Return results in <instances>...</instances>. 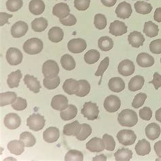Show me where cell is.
<instances>
[{
    "mask_svg": "<svg viewBox=\"0 0 161 161\" xmlns=\"http://www.w3.org/2000/svg\"><path fill=\"white\" fill-rule=\"evenodd\" d=\"M84 58L87 64H94L99 60L100 53L97 50H90L84 54Z\"/></svg>",
    "mask_w": 161,
    "mask_h": 161,
    "instance_id": "cell-40",
    "label": "cell"
},
{
    "mask_svg": "<svg viewBox=\"0 0 161 161\" xmlns=\"http://www.w3.org/2000/svg\"><path fill=\"white\" fill-rule=\"evenodd\" d=\"M29 9L31 13L34 15H40L45 10V3L42 0H31L29 2Z\"/></svg>",
    "mask_w": 161,
    "mask_h": 161,
    "instance_id": "cell-27",
    "label": "cell"
},
{
    "mask_svg": "<svg viewBox=\"0 0 161 161\" xmlns=\"http://www.w3.org/2000/svg\"><path fill=\"white\" fill-rule=\"evenodd\" d=\"M91 0H74V6L80 11H85L89 8Z\"/></svg>",
    "mask_w": 161,
    "mask_h": 161,
    "instance_id": "cell-52",
    "label": "cell"
},
{
    "mask_svg": "<svg viewBox=\"0 0 161 161\" xmlns=\"http://www.w3.org/2000/svg\"><path fill=\"white\" fill-rule=\"evenodd\" d=\"M61 83V79L58 76L54 78H45L43 80L44 86L48 90H53L57 88Z\"/></svg>",
    "mask_w": 161,
    "mask_h": 161,
    "instance_id": "cell-45",
    "label": "cell"
},
{
    "mask_svg": "<svg viewBox=\"0 0 161 161\" xmlns=\"http://www.w3.org/2000/svg\"><path fill=\"white\" fill-rule=\"evenodd\" d=\"M20 140L22 141L24 143L25 147H33L36 143V139L33 135L28 131H25L20 134Z\"/></svg>",
    "mask_w": 161,
    "mask_h": 161,
    "instance_id": "cell-41",
    "label": "cell"
},
{
    "mask_svg": "<svg viewBox=\"0 0 161 161\" xmlns=\"http://www.w3.org/2000/svg\"><path fill=\"white\" fill-rule=\"evenodd\" d=\"M129 43L134 48H139L143 46L145 42V37L142 33L134 31L131 32L128 36Z\"/></svg>",
    "mask_w": 161,
    "mask_h": 161,
    "instance_id": "cell-20",
    "label": "cell"
},
{
    "mask_svg": "<svg viewBox=\"0 0 161 161\" xmlns=\"http://www.w3.org/2000/svg\"><path fill=\"white\" fill-rule=\"evenodd\" d=\"M87 47L86 41L82 38H74L67 43V48L69 51L74 54H78L84 52Z\"/></svg>",
    "mask_w": 161,
    "mask_h": 161,
    "instance_id": "cell-8",
    "label": "cell"
},
{
    "mask_svg": "<svg viewBox=\"0 0 161 161\" xmlns=\"http://www.w3.org/2000/svg\"><path fill=\"white\" fill-rule=\"evenodd\" d=\"M44 117L39 114H33L27 120V125L33 131H39L45 126Z\"/></svg>",
    "mask_w": 161,
    "mask_h": 161,
    "instance_id": "cell-5",
    "label": "cell"
},
{
    "mask_svg": "<svg viewBox=\"0 0 161 161\" xmlns=\"http://www.w3.org/2000/svg\"><path fill=\"white\" fill-rule=\"evenodd\" d=\"M8 149L12 154L20 155L25 150V143L20 140H13L8 143Z\"/></svg>",
    "mask_w": 161,
    "mask_h": 161,
    "instance_id": "cell-26",
    "label": "cell"
},
{
    "mask_svg": "<svg viewBox=\"0 0 161 161\" xmlns=\"http://www.w3.org/2000/svg\"><path fill=\"white\" fill-rule=\"evenodd\" d=\"M6 58L10 65H18L21 63L23 55L20 50L16 48H10L7 50Z\"/></svg>",
    "mask_w": 161,
    "mask_h": 161,
    "instance_id": "cell-7",
    "label": "cell"
},
{
    "mask_svg": "<svg viewBox=\"0 0 161 161\" xmlns=\"http://www.w3.org/2000/svg\"><path fill=\"white\" fill-rule=\"evenodd\" d=\"M12 107L16 111H23L27 107V100L22 97H18L15 102L12 104Z\"/></svg>",
    "mask_w": 161,
    "mask_h": 161,
    "instance_id": "cell-51",
    "label": "cell"
},
{
    "mask_svg": "<svg viewBox=\"0 0 161 161\" xmlns=\"http://www.w3.org/2000/svg\"><path fill=\"white\" fill-rule=\"evenodd\" d=\"M116 137L118 141L125 146H131L136 141L137 135L132 130H121L118 133Z\"/></svg>",
    "mask_w": 161,
    "mask_h": 161,
    "instance_id": "cell-3",
    "label": "cell"
},
{
    "mask_svg": "<svg viewBox=\"0 0 161 161\" xmlns=\"http://www.w3.org/2000/svg\"><path fill=\"white\" fill-rule=\"evenodd\" d=\"M69 106L68 99L63 95H55L51 101V107L55 110L63 111Z\"/></svg>",
    "mask_w": 161,
    "mask_h": 161,
    "instance_id": "cell-16",
    "label": "cell"
},
{
    "mask_svg": "<svg viewBox=\"0 0 161 161\" xmlns=\"http://www.w3.org/2000/svg\"><path fill=\"white\" fill-rule=\"evenodd\" d=\"M161 133V129L160 126L154 123V122H152L148 125L146 128V135L147 137L150 139V140L154 141L155 139H158Z\"/></svg>",
    "mask_w": 161,
    "mask_h": 161,
    "instance_id": "cell-23",
    "label": "cell"
},
{
    "mask_svg": "<svg viewBox=\"0 0 161 161\" xmlns=\"http://www.w3.org/2000/svg\"><path fill=\"white\" fill-rule=\"evenodd\" d=\"M103 140L105 145V149L108 151H114L116 147V142L114 139L111 135L108 134H104L103 136Z\"/></svg>",
    "mask_w": 161,
    "mask_h": 161,
    "instance_id": "cell-49",
    "label": "cell"
},
{
    "mask_svg": "<svg viewBox=\"0 0 161 161\" xmlns=\"http://www.w3.org/2000/svg\"><path fill=\"white\" fill-rule=\"evenodd\" d=\"M60 136V133L58 128L54 126H50L46 129L43 133V138L44 141L49 143L56 142Z\"/></svg>",
    "mask_w": 161,
    "mask_h": 161,
    "instance_id": "cell-17",
    "label": "cell"
},
{
    "mask_svg": "<svg viewBox=\"0 0 161 161\" xmlns=\"http://www.w3.org/2000/svg\"><path fill=\"white\" fill-rule=\"evenodd\" d=\"M22 76L23 74L21 73L20 70L19 69L12 72V73L8 75L7 79V84L9 88H14L19 87V82L20 81V79L22 78Z\"/></svg>",
    "mask_w": 161,
    "mask_h": 161,
    "instance_id": "cell-28",
    "label": "cell"
},
{
    "mask_svg": "<svg viewBox=\"0 0 161 161\" xmlns=\"http://www.w3.org/2000/svg\"><path fill=\"white\" fill-rule=\"evenodd\" d=\"M145 80L142 75H135L130 79L129 82L128 88L130 91L135 92L140 90L144 85Z\"/></svg>",
    "mask_w": 161,
    "mask_h": 161,
    "instance_id": "cell-29",
    "label": "cell"
},
{
    "mask_svg": "<svg viewBox=\"0 0 161 161\" xmlns=\"http://www.w3.org/2000/svg\"><path fill=\"white\" fill-rule=\"evenodd\" d=\"M81 113L88 120H94L97 119L99 114V107L96 103L86 102L81 109Z\"/></svg>",
    "mask_w": 161,
    "mask_h": 161,
    "instance_id": "cell-6",
    "label": "cell"
},
{
    "mask_svg": "<svg viewBox=\"0 0 161 161\" xmlns=\"http://www.w3.org/2000/svg\"><path fill=\"white\" fill-rule=\"evenodd\" d=\"M107 24V19L105 15L102 14H97L95 16L94 25L97 29H99V30L104 29L106 27Z\"/></svg>",
    "mask_w": 161,
    "mask_h": 161,
    "instance_id": "cell-46",
    "label": "cell"
},
{
    "mask_svg": "<svg viewBox=\"0 0 161 161\" xmlns=\"http://www.w3.org/2000/svg\"><path fill=\"white\" fill-rule=\"evenodd\" d=\"M103 5L106 7H112L115 5L117 0H101Z\"/></svg>",
    "mask_w": 161,
    "mask_h": 161,
    "instance_id": "cell-60",
    "label": "cell"
},
{
    "mask_svg": "<svg viewBox=\"0 0 161 161\" xmlns=\"http://www.w3.org/2000/svg\"><path fill=\"white\" fill-rule=\"evenodd\" d=\"M84 160L83 154L77 150H70L65 156L66 161H82Z\"/></svg>",
    "mask_w": 161,
    "mask_h": 161,
    "instance_id": "cell-43",
    "label": "cell"
},
{
    "mask_svg": "<svg viewBox=\"0 0 161 161\" xmlns=\"http://www.w3.org/2000/svg\"><path fill=\"white\" fill-rule=\"evenodd\" d=\"M137 64L142 67H149L154 64V58L147 53H139L137 57Z\"/></svg>",
    "mask_w": 161,
    "mask_h": 161,
    "instance_id": "cell-25",
    "label": "cell"
},
{
    "mask_svg": "<svg viewBox=\"0 0 161 161\" xmlns=\"http://www.w3.org/2000/svg\"><path fill=\"white\" fill-rule=\"evenodd\" d=\"M109 33L114 36H120L127 33V27L125 23L120 20H114L109 25Z\"/></svg>",
    "mask_w": 161,
    "mask_h": 161,
    "instance_id": "cell-13",
    "label": "cell"
},
{
    "mask_svg": "<svg viewBox=\"0 0 161 161\" xmlns=\"http://www.w3.org/2000/svg\"><path fill=\"white\" fill-rule=\"evenodd\" d=\"M48 21L43 17L37 18L31 22V28L36 32H42L47 28Z\"/></svg>",
    "mask_w": 161,
    "mask_h": 161,
    "instance_id": "cell-35",
    "label": "cell"
},
{
    "mask_svg": "<svg viewBox=\"0 0 161 161\" xmlns=\"http://www.w3.org/2000/svg\"><path fill=\"white\" fill-rule=\"evenodd\" d=\"M91 133H92L91 126L88 124H82L81 130H80V133L77 135V136L75 137L79 141H84L85 139H86L88 137L90 136Z\"/></svg>",
    "mask_w": 161,
    "mask_h": 161,
    "instance_id": "cell-44",
    "label": "cell"
},
{
    "mask_svg": "<svg viewBox=\"0 0 161 161\" xmlns=\"http://www.w3.org/2000/svg\"><path fill=\"white\" fill-rule=\"evenodd\" d=\"M159 29L157 25L152 21H147L144 24L143 33L149 37H154L158 34Z\"/></svg>",
    "mask_w": 161,
    "mask_h": 161,
    "instance_id": "cell-34",
    "label": "cell"
},
{
    "mask_svg": "<svg viewBox=\"0 0 161 161\" xmlns=\"http://www.w3.org/2000/svg\"><path fill=\"white\" fill-rule=\"evenodd\" d=\"M70 9L69 6L65 3H58L53 9V14L59 19H65L69 14Z\"/></svg>",
    "mask_w": 161,
    "mask_h": 161,
    "instance_id": "cell-19",
    "label": "cell"
},
{
    "mask_svg": "<svg viewBox=\"0 0 161 161\" xmlns=\"http://www.w3.org/2000/svg\"><path fill=\"white\" fill-rule=\"evenodd\" d=\"M12 16H13L12 14H7L6 12H1V13H0V19H1L0 22H1V26H3V25H4L6 23H8V19L12 18Z\"/></svg>",
    "mask_w": 161,
    "mask_h": 161,
    "instance_id": "cell-57",
    "label": "cell"
},
{
    "mask_svg": "<svg viewBox=\"0 0 161 161\" xmlns=\"http://www.w3.org/2000/svg\"><path fill=\"white\" fill-rule=\"evenodd\" d=\"M154 151L159 158H161V141H158L154 144Z\"/></svg>",
    "mask_w": 161,
    "mask_h": 161,
    "instance_id": "cell-59",
    "label": "cell"
},
{
    "mask_svg": "<svg viewBox=\"0 0 161 161\" xmlns=\"http://www.w3.org/2000/svg\"><path fill=\"white\" fill-rule=\"evenodd\" d=\"M150 50L153 54H159L161 53V39L152 41L150 44Z\"/></svg>",
    "mask_w": 161,
    "mask_h": 161,
    "instance_id": "cell-53",
    "label": "cell"
},
{
    "mask_svg": "<svg viewBox=\"0 0 161 161\" xmlns=\"http://www.w3.org/2000/svg\"><path fill=\"white\" fill-rule=\"evenodd\" d=\"M104 108L106 111L110 113L117 112L120 109L121 101L120 98L116 95H109L104 101Z\"/></svg>",
    "mask_w": 161,
    "mask_h": 161,
    "instance_id": "cell-9",
    "label": "cell"
},
{
    "mask_svg": "<svg viewBox=\"0 0 161 161\" xmlns=\"http://www.w3.org/2000/svg\"><path fill=\"white\" fill-rule=\"evenodd\" d=\"M118 121L122 126L133 127L138 122L137 114L132 109H124L118 114Z\"/></svg>",
    "mask_w": 161,
    "mask_h": 161,
    "instance_id": "cell-1",
    "label": "cell"
},
{
    "mask_svg": "<svg viewBox=\"0 0 161 161\" xmlns=\"http://www.w3.org/2000/svg\"><path fill=\"white\" fill-rule=\"evenodd\" d=\"M132 12L131 5L126 2L120 3L116 8V14L117 16L122 19H129L132 14Z\"/></svg>",
    "mask_w": 161,
    "mask_h": 161,
    "instance_id": "cell-14",
    "label": "cell"
},
{
    "mask_svg": "<svg viewBox=\"0 0 161 161\" xmlns=\"http://www.w3.org/2000/svg\"><path fill=\"white\" fill-rule=\"evenodd\" d=\"M59 73V67L56 61L48 60L42 65V74L46 78H54L58 76Z\"/></svg>",
    "mask_w": 161,
    "mask_h": 161,
    "instance_id": "cell-4",
    "label": "cell"
},
{
    "mask_svg": "<svg viewBox=\"0 0 161 161\" xmlns=\"http://www.w3.org/2000/svg\"><path fill=\"white\" fill-rule=\"evenodd\" d=\"M59 21H60L62 25H65V26L70 27L76 24V23H77V19H76V18L73 14H69L65 19H59Z\"/></svg>",
    "mask_w": 161,
    "mask_h": 161,
    "instance_id": "cell-54",
    "label": "cell"
},
{
    "mask_svg": "<svg viewBox=\"0 0 161 161\" xmlns=\"http://www.w3.org/2000/svg\"><path fill=\"white\" fill-rule=\"evenodd\" d=\"M61 64L63 68L67 71H71L75 69V61L71 55L65 54L61 58Z\"/></svg>",
    "mask_w": 161,
    "mask_h": 161,
    "instance_id": "cell-37",
    "label": "cell"
},
{
    "mask_svg": "<svg viewBox=\"0 0 161 161\" xmlns=\"http://www.w3.org/2000/svg\"><path fill=\"white\" fill-rule=\"evenodd\" d=\"M17 95L14 92H6L0 94V105L2 107L13 104L17 99Z\"/></svg>",
    "mask_w": 161,
    "mask_h": 161,
    "instance_id": "cell-30",
    "label": "cell"
},
{
    "mask_svg": "<svg viewBox=\"0 0 161 161\" xmlns=\"http://www.w3.org/2000/svg\"><path fill=\"white\" fill-rule=\"evenodd\" d=\"M82 129V125L79 123L78 120H75L70 124H67L64 126L63 133L67 136H77Z\"/></svg>",
    "mask_w": 161,
    "mask_h": 161,
    "instance_id": "cell-18",
    "label": "cell"
},
{
    "mask_svg": "<svg viewBox=\"0 0 161 161\" xmlns=\"http://www.w3.org/2000/svg\"><path fill=\"white\" fill-rule=\"evenodd\" d=\"M146 99H147V95L145 94V93H143V92L138 93V94L135 95V98L133 101L132 106L135 109L139 108L143 105Z\"/></svg>",
    "mask_w": 161,
    "mask_h": 161,
    "instance_id": "cell-48",
    "label": "cell"
},
{
    "mask_svg": "<svg viewBox=\"0 0 161 161\" xmlns=\"http://www.w3.org/2000/svg\"><path fill=\"white\" fill-rule=\"evenodd\" d=\"M63 37H64V33L58 27H54L48 31V39L54 43H58L62 41Z\"/></svg>",
    "mask_w": 161,
    "mask_h": 161,
    "instance_id": "cell-32",
    "label": "cell"
},
{
    "mask_svg": "<svg viewBox=\"0 0 161 161\" xmlns=\"http://www.w3.org/2000/svg\"><path fill=\"white\" fill-rule=\"evenodd\" d=\"M109 65V58L107 57L100 63L98 69H97L96 73L95 74V76H101V78H102V76L105 73V71H106V69L108 68Z\"/></svg>",
    "mask_w": 161,
    "mask_h": 161,
    "instance_id": "cell-50",
    "label": "cell"
},
{
    "mask_svg": "<svg viewBox=\"0 0 161 161\" xmlns=\"http://www.w3.org/2000/svg\"><path fill=\"white\" fill-rule=\"evenodd\" d=\"M23 5V0H8L6 8L10 12H16L19 10Z\"/></svg>",
    "mask_w": 161,
    "mask_h": 161,
    "instance_id": "cell-47",
    "label": "cell"
},
{
    "mask_svg": "<svg viewBox=\"0 0 161 161\" xmlns=\"http://www.w3.org/2000/svg\"><path fill=\"white\" fill-rule=\"evenodd\" d=\"M107 160L106 156L103 154L95 156V157L93 158V160Z\"/></svg>",
    "mask_w": 161,
    "mask_h": 161,
    "instance_id": "cell-62",
    "label": "cell"
},
{
    "mask_svg": "<svg viewBox=\"0 0 161 161\" xmlns=\"http://www.w3.org/2000/svg\"><path fill=\"white\" fill-rule=\"evenodd\" d=\"M160 62H161V58H160Z\"/></svg>",
    "mask_w": 161,
    "mask_h": 161,
    "instance_id": "cell-63",
    "label": "cell"
},
{
    "mask_svg": "<svg viewBox=\"0 0 161 161\" xmlns=\"http://www.w3.org/2000/svg\"><path fill=\"white\" fill-rule=\"evenodd\" d=\"M28 31V25L24 21H18L11 28V34L14 38H19L24 36Z\"/></svg>",
    "mask_w": 161,
    "mask_h": 161,
    "instance_id": "cell-12",
    "label": "cell"
},
{
    "mask_svg": "<svg viewBox=\"0 0 161 161\" xmlns=\"http://www.w3.org/2000/svg\"><path fill=\"white\" fill-rule=\"evenodd\" d=\"M98 46L103 51H109L113 48L114 42L112 38L108 36L101 37L98 40Z\"/></svg>",
    "mask_w": 161,
    "mask_h": 161,
    "instance_id": "cell-39",
    "label": "cell"
},
{
    "mask_svg": "<svg viewBox=\"0 0 161 161\" xmlns=\"http://www.w3.org/2000/svg\"><path fill=\"white\" fill-rule=\"evenodd\" d=\"M86 149L91 152H101L105 149L103 139L99 137H93L86 144Z\"/></svg>",
    "mask_w": 161,
    "mask_h": 161,
    "instance_id": "cell-15",
    "label": "cell"
},
{
    "mask_svg": "<svg viewBox=\"0 0 161 161\" xmlns=\"http://www.w3.org/2000/svg\"><path fill=\"white\" fill-rule=\"evenodd\" d=\"M78 114V109L74 105H69L65 109L61 112L60 116L62 120L64 121H68L74 119Z\"/></svg>",
    "mask_w": 161,
    "mask_h": 161,
    "instance_id": "cell-33",
    "label": "cell"
},
{
    "mask_svg": "<svg viewBox=\"0 0 161 161\" xmlns=\"http://www.w3.org/2000/svg\"><path fill=\"white\" fill-rule=\"evenodd\" d=\"M23 48L24 51L28 54H37L43 49V42L39 38L33 37L25 42Z\"/></svg>",
    "mask_w": 161,
    "mask_h": 161,
    "instance_id": "cell-2",
    "label": "cell"
},
{
    "mask_svg": "<svg viewBox=\"0 0 161 161\" xmlns=\"http://www.w3.org/2000/svg\"><path fill=\"white\" fill-rule=\"evenodd\" d=\"M116 160L118 161H129L133 156V152L128 148H121L118 150L114 154Z\"/></svg>",
    "mask_w": 161,
    "mask_h": 161,
    "instance_id": "cell-36",
    "label": "cell"
},
{
    "mask_svg": "<svg viewBox=\"0 0 161 161\" xmlns=\"http://www.w3.org/2000/svg\"><path fill=\"white\" fill-rule=\"evenodd\" d=\"M135 151L139 156H146L150 154L151 151V146L149 142L146 140L145 139L139 141L135 146Z\"/></svg>",
    "mask_w": 161,
    "mask_h": 161,
    "instance_id": "cell-31",
    "label": "cell"
},
{
    "mask_svg": "<svg viewBox=\"0 0 161 161\" xmlns=\"http://www.w3.org/2000/svg\"><path fill=\"white\" fill-rule=\"evenodd\" d=\"M149 83L153 84L155 89L158 90L160 87H161V75H160L158 72H155L153 75V80Z\"/></svg>",
    "mask_w": 161,
    "mask_h": 161,
    "instance_id": "cell-56",
    "label": "cell"
},
{
    "mask_svg": "<svg viewBox=\"0 0 161 161\" xmlns=\"http://www.w3.org/2000/svg\"><path fill=\"white\" fill-rule=\"evenodd\" d=\"M24 82L29 90L34 93H38L40 91L41 86L38 80L33 75L29 74L25 75L24 78Z\"/></svg>",
    "mask_w": 161,
    "mask_h": 161,
    "instance_id": "cell-21",
    "label": "cell"
},
{
    "mask_svg": "<svg viewBox=\"0 0 161 161\" xmlns=\"http://www.w3.org/2000/svg\"><path fill=\"white\" fill-rule=\"evenodd\" d=\"M79 89L75 95L80 97L86 96L91 91V84L85 80H79Z\"/></svg>",
    "mask_w": 161,
    "mask_h": 161,
    "instance_id": "cell-42",
    "label": "cell"
},
{
    "mask_svg": "<svg viewBox=\"0 0 161 161\" xmlns=\"http://www.w3.org/2000/svg\"><path fill=\"white\" fill-rule=\"evenodd\" d=\"M134 6L135 9L137 13L142 14H150L153 8L150 3L143 1H138L135 3Z\"/></svg>",
    "mask_w": 161,
    "mask_h": 161,
    "instance_id": "cell-38",
    "label": "cell"
},
{
    "mask_svg": "<svg viewBox=\"0 0 161 161\" xmlns=\"http://www.w3.org/2000/svg\"><path fill=\"white\" fill-rule=\"evenodd\" d=\"M155 118L156 120L161 122V108H159L156 111V114H155Z\"/></svg>",
    "mask_w": 161,
    "mask_h": 161,
    "instance_id": "cell-61",
    "label": "cell"
},
{
    "mask_svg": "<svg viewBox=\"0 0 161 161\" xmlns=\"http://www.w3.org/2000/svg\"><path fill=\"white\" fill-rule=\"evenodd\" d=\"M139 117L142 120L148 121L150 120L152 117V109L148 107H144L143 108L139 110Z\"/></svg>",
    "mask_w": 161,
    "mask_h": 161,
    "instance_id": "cell-55",
    "label": "cell"
},
{
    "mask_svg": "<svg viewBox=\"0 0 161 161\" xmlns=\"http://www.w3.org/2000/svg\"><path fill=\"white\" fill-rule=\"evenodd\" d=\"M109 90L114 92H120L125 88V83L121 78L114 77L109 80L108 82Z\"/></svg>",
    "mask_w": 161,
    "mask_h": 161,
    "instance_id": "cell-24",
    "label": "cell"
},
{
    "mask_svg": "<svg viewBox=\"0 0 161 161\" xmlns=\"http://www.w3.org/2000/svg\"><path fill=\"white\" fill-rule=\"evenodd\" d=\"M20 124L21 119L17 114L10 113L4 118V125L10 130H14L19 128Z\"/></svg>",
    "mask_w": 161,
    "mask_h": 161,
    "instance_id": "cell-11",
    "label": "cell"
},
{
    "mask_svg": "<svg viewBox=\"0 0 161 161\" xmlns=\"http://www.w3.org/2000/svg\"><path fill=\"white\" fill-rule=\"evenodd\" d=\"M135 69V67L133 61L129 59H125L121 61L118 67V73L123 76H129L132 75Z\"/></svg>",
    "mask_w": 161,
    "mask_h": 161,
    "instance_id": "cell-10",
    "label": "cell"
},
{
    "mask_svg": "<svg viewBox=\"0 0 161 161\" xmlns=\"http://www.w3.org/2000/svg\"><path fill=\"white\" fill-rule=\"evenodd\" d=\"M63 89L68 95H75L79 89V82L74 79H67L63 85Z\"/></svg>",
    "mask_w": 161,
    "mask_h": 161,
    "instance_id": "cell-22",
    "label": "cell"
},
{
    "mask_svg": "<svg viewBox=\"0 0 161 161\" xmlns=\"http://www.w3.org/2000/svg\"><path fill=\"white\" fill-rule=\"evenodd\" d=\"M154 19L158 23H161V8H156L154 14Z\"/></svg>",
    "mask_w": 161,
    "mask_h": 161,
    "instance_id": "cell-58",
    "label": "cell"
}]
</instances>
